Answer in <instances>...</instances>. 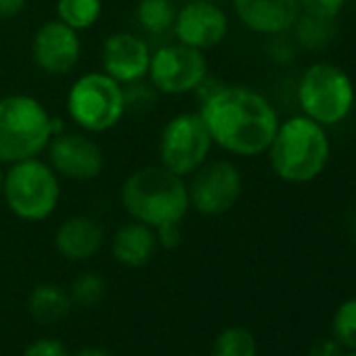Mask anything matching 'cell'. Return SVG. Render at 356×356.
<instances>
[{"instance_id": "6da1fadb", "label": "cell", "mask_w": 356, "mask_h": 356, "mask_svg": "<svg viewBox=\"0 0 356 356\" xmlns=\"http://www.w3.org/2000/svg\"><path fill=\"white\" fill-rule=\"evenodd\" d=\"M200 115L212 143L237 157H260L279 128L275 105L250 86H214L202 99Z\"/></svg>"}, {"instance_id": "7a4b0ae2", "label": "cell", "mask_w": 356, "mask_h": 356, "mask_svg": "<svg viewBox=\"0 0 356 356\" xmlns=\"http://www.w3.org/2000/svg\"><path fill=\"white\" fill-rule=\"evenodd\" d=\"M266 155L273 172L283 183L308 185L329 165L331 138L327 128L298 113L279 122Z\"/></svg>"}, {"instance_id": "3957f363", "label": "cell", "mask_w": 356, "mask_h": 356, "mask_svg": "<svg viewBox=\"0 0 356 356\" xmlns=\"http://www.w3.org/2000/svg\"><path fill=\"white\" fill-rule=\"evenodd\" d=\"M120 202L132 220L151 229L183 222L191 208L185 178L161 163L134 170L122 185Z\"/></svg>"}, {"instance_id": "277c9868", "label": "cell", "mask_w": 356, "mask_h": 356, "mask_svg": "<svg viewBox=\"0 0 356 356\" xmlns=\"http://www.w3.org/2000/svg\"><path fill=\"white\" fill-rule=\"evenodd\" d=\"M53 138V118L30 95L0 99V161L15 163L38 157Z\"/></svg>"}, {"instance_id": "5b68a950", "label": "cell", "mask_w": 356, "mask_h": 356, "mask_svg": "<svg viewBox=\"0 0 356 356\" xmlns=\"http://www.w3.org/2000/svg\"><path fill=\"white\" fill-rule=\"evenodd\" d=\"M296 99L306 118L323 128H333L350 118L356 103V88L346 70L331 61H316L302 72Z\"/></svg>"}, {"instance_id": "8992f818", "label": "cell", "mask_w": 356, "mask_h": 356, "mask_svg": "<svg viewBox=\"0 0 356 356\" xmlns=\"http://www.w3.org/2000/svg\"><path fill=\"white\" fill-rule=\"evenodd\" d=\"M3 197L7 208L19 220L42 222L59 206V176L38 157L9 163V170H5Z\"/></svg>"}, {"instance_id": "52a82bcc", "label": "cell", "mask_w": 356, "mask_h": 356, "mask_svg": "<svg viewBox=\"0 0 356 356\" xmlns=\"http://www.w3.org/2000/svg\"><path fill=\"white\" fill-rule=\"evenodd\" d=\"M67 113L88 134L107 132L126 113V90L105 72H88L72 84Z\"/></svg>"}, {"instance_id": "ba28073f", "label": "cell", "mask_w": 356, "mask_h": 356, "mask_svg": "<svg viewBox=\"0 0 356 356\" xmlns=\"http://www.w3.org/2000/svg\"><path fill=\"white\" fill-rule=\"evenodd\" d=\"M212 147V136L200 111L178 113L159 134V163L185 178L208 161Z\"/></svg>"}, {"instance_id": "9c48e42d", "label": "cell", "mask_w": 356, "mask_h": 356, "mask_svg": "<svg viewBox=\"0 0 356 356\" xmlns=\"http://www.w3.org/2000/svg\"><path fill=\"white\" fill-rule=\"evenodd\" d=\"M187 193L195 212L204 216H222L239 204L243 193V176L229 159L206 161L191 174Z\"/></svg>"}, {"instance_id": "30bf717a", "label": "cell", "mask_w": 356, "mask_h": 356, "mask_svg": "<svg viewBox=\"0 0 356 356\" xmlns=\"http://www.w3.org/2000/svg\"><path fill=\"white\" fill-rule=\"evenodd\" d=\"M149 80L157 92L187 95L202 86L208 78V59L204 51L187 44H168L151 53Z\"/></svg>"}, {"instance_id": "8fae6325", "label": "cell", "mask_w": 356, "mask_h": 356, "mask_svg": "<svg viewBox=\"0 0 356 356\" xmlns=\"http://www.w3.org/2000/svg\"><path fill=\"white\" fill-rule=\"evenodd\" d=\"M49 165L70 181H92L103 172L105 157L97 140L82 132H59L47 145Z\"/></svg>"}, {"instance_id": "7c38bea8", "label": "cell", "mask_w": 356, "mask_h": 356, "mask_svg": "<svg viewBox=\"0 0 356 356\" xmlns=\"http://www.w3.org/2000/svg\"><path fill=\"white\" fill-rule=\"evenodd\" d=\"M172 32L181 44L197 51H210L227 38L229 17L210 0H187L176 11Z\"/></svg>"}, {"instance_id": "4fadbf2b", "label": "cell", "mask_w": 356, "mask_h": 356, "mask_svg": "<svg viewBox=\"0 0 356 356\" xmlns=\"http://www.w3.org/2000/svg\"><path fill=\"white\" fill-rule=\"evenodd\" d=\"M80 53L82 42L78 32L59 19L47 22L34 32L32 57L34 63L49 76L70 74L78 65Z\"/></svg>"}, {"instance_id": "5bb4252c", "label": "cell", "mask_w": 356, "mask_h": 356, "mask_svg": "<svg viewBox=\"0 0 356 356\" xmlns=\"http://www.w3.org/2000/svg\"><path fill=\"white\" fill-rule=\"evenodd\" d=\"M103 72L120 84H136L149 74L151 51L147 42L130 32L111 34L101 49Z\"/></svg>"}, {"instance_id": "9a60e30c", "label": "cell", "mask_w": 356, "mask_h": 356, "mask_svg": "<svg viewBox=\"0 0 356 356\" xmlns=\"http://www.w3.org/2000/svg\"><path fill=\"white\" fill-rule=\"evenodd\" d=\"M233 9L241 26L260 36L287 34L302 13L298 0H233Z\"/></svg>"}, {"instance_id": "2e32d148", "label": "cell", "mask_w": 356, "mask_h": 356, "mask_svg": "<svg viewBox=\"0 0 356 356\" xmlns=\"http://www.w3.org/2000/svg\"><path fill=\"white\" fill-rule=\"evenodd\" d=\"M103 239L105 231L99 220L90 216H72L57 229L55 248L63 258L72 262H84L99 254Z\"/></svg>"}, {"instance_id": "e0dca14e", "label": "cell", "mask_w": 356, "mask_h": 356, "mask_svg": "<svg viewBox=\"0 0 356 356\" xmlns=\"http://www.w3.org/2000/svg\"><path fill=\"white\" fill-rule=\"evenodd\" d=\"M155 231L138 220L122 225L111 239V254L118 264L126 268L145 266L157 252Z\"/></svg>"}, {"instance_id": "ac0fdd59", "label": "cell", "mask_w": 356, "mask_h": 356, "mask_svg": "<svg viewBox=\"0 0 356 356\" xmlns=\"http://www.w3.org/2000/svg\"><path fill=\"white\" fill-rule=\"evenodd\" d=\"M28 308H30V314H32V318L36 323L55 325V323L63 321L70 314L72 298L63 287L44 283V285H38L30 293Z\"/></svg>"}, {"instance_id": "d6986e66", "label": "cell", "mask_w": 356, "mask_h": 356, "mask_svg": "<svg viewBox=\"0 0 356 356\" xmlns=\"http://www.w3.org/2000/svg\"><path fill=\"white\" fill-rule=\"evenodd\" d=\"M293 34H296V42L306 49V51H325L337 34L335 28V19H325V17H316V15H308V13H300L296 24H293Z\"/></svg>"}, {"instance_id": "ffe728a7", "label": "cell", "mask_w": 356, "mask_h": 356, "mask_svg": "<svg viewBox=\"0 0 356 356\" xmlns=\"http://www.w3.org/2000/svg\"><path fill=\"white\" fill-rule=\"evenodd\" d=\"M174 0H140L136 5V22L153 36H161L174 28L176 19Z\"/></svg>"}, {"instance_id": "44dd1931", "label": "cell", "mask_w": 356, "mask_h": 356, "mask_svg": "<svg viewBox=\"0 0 356 356\" xmlns=\"http://www.w3.org/2000/svg\"><path fill=\"white\" fill-rule=\"evenodd\" d=\"M101 13L103 0H59L57 3V19L76 32L92 28L101 19Z\"/></svg>"}, {"instance_id": "7402d4cb", "label": "cell", "mask_w": 356, "mask_h": 356, "mask_svg": "<svg viewBox=\"0 0 356 356\" xmlns=\"http://www.w3.org/2000/svg\"><path fill=\"white\" fill-rule=\"evenodd\" d=\"M210 356H258V346L248 329L229 327L214 339Z\"/></svg>"}, {"instance_id": "603a6c76", "label": "cell", "mask_w": 356, "mask_h": 356, "mask_svg": "<svg viewBox=\"0 0 356 356\" xmlns=\"http://www.w3.org/2000/svg\"><path fill=\"white\" fill-rule=\"evenodd\" d=\"M67 293L72 298V304L95 306L105 296V281L99 275H95V273H82V275H78L74 279V283H72Z\"/></svg>"}, {"instance_id": "cb8c5ba5", "label": "cell", "mask_w": 356, "mask_h": 356, "mask_svg": "<svg viewBox=\"0 0 356 356\" xmlns=\"http://www.w3.org/2000/svg\"><path fill=\"white\" fill-rule=\"evenodd\" d=\"M333 335L339 346L356 348V298L346 300L333 316Z\"/></svg>"}, {"instance_id": "d4e9b609", "label": "cell", "mask_w": 356, "mask_h": 356, "mask_svg": "<svg viewBox=\"0 0 356 356\" xmlns=\"http://www.w3.org/2000/svg\"><path fill=\"white\" fill-rule=\"evenodd\" d=\"M300 11L325 19H337L346 7V0H298Z\"/></svg>"}, {"instance_id": "484cf974", "label": "cell", "mask_w": 356, "mask_h": 356, "mask_svg": "<svg viewBox=\"0 0 356 356\" xmlns=\"http://www.w3.org/2000/svg\"><path fill=\"white\" fill-rule=\"evenodd\" d=\"M24 356H72V352L57 337H40L26 348Z\"/></svg>"}, {"instance_id": "4316f807", "label": "cell", "mask_w": 356, "mask_h": 356, "mask_svg": "<svg viewBox=\"0 0 356 356\" xmlns=\"http://www.w3.org/2000/svg\"><path fill=\"white\" fill-rule=\"evenodd\" d=\"M181 227H183V222H168V225H161V227L153 229L155 237H157V245L165 248V250H174L183 239Z\"/></svg>"}, {"instance_id": "83f0119b", "label": "cell", "mask_w": 356, "mask_h": 356, "mask_svg": "<svg viewBox=\"0 0 356 356\" xmlns=\"http://www.w3.org/2000/svg\"><path fill=\"white\" fill-rule=\"evenodd\" d=\"M308 356H341V348L335 339H316L310 346Z\"/></svg>"}, {"instance_id": "f1b7e54d", "label": "cell", "mask_w": 356, "mask_h": 356, "mask_svg": "<svg viewBox=\"0 0 356 356\" xmlns=\"http://www.w3.org/2000/svg\"><path fill=\"white\" fill-rule=\"evenodd\" d=\"M273 38H277L275 40V44L270 47V55L277 59V61H281V63H285V61H291L293 59V47L289 44V42H285L283 40V34L281 36H273Z\"/></svg>"}, {"instance_id": "f546056e", "label": "cell", "mask_w": 356, "mask_h": 356, "mask_svg": "<svg viewBox=\"0 0 356 356\" xmlns=\"http://www.w3.org/2000/svg\"><path fill=\"white\" fill-rule=\"evenodd\" d=\"M28 0H0V19H13L26 9Z\"/></svg>"}, {"instance_id": "4dcf8cb0", "label": "cell", "mask_w": 356, "mask_h": 356, "mask_svg": "<svg viewBox=\"0 0 356 356\" xmlns=\"http://www.w3.org/2000/svg\"><path fill=\"white\" fill-rule=\"evenodd\" d=\"M76 356H113L111 352H107V350H103V348H97V346H88V348H84V350H80Z\"/></svg>"}, {"instance_id": "1f68e13d", "label": "cell", "mask_w": 356, "mask_h": 356, "mask_svg": "<svg viewBox=\"0 0 356 356\" xmlns=\"http://www.w3.org/2000/svg\"><path fill=\"white\" fill-rule=\"evenodd\" d=\"M3 185H5V163L0 161V197H3Z\"/></svg>"}, {"instance_id": "d6a6232c", "label": "cell", "mask_w": 356, "mask_h": 356, "mask_svg": "<svg viewBox=\"0 0 356 356\" xmlns=\"http://www.w3.org/2000/svg\"><path fill=\"white\" fill-rule=\"evenodd\" d=\"M348 356H356V348H354V350H352V352H350Z\"/></svg>"}, {"instance_id": "836d02e7", "label": "cell", "mask_w": 356, "mask_h": 356, "mask_svg": "<svg viewBox=\"0 0 356 356\" xmlns=\"http://www.w3.org/2000/svg\"><path fill=\"white\" fill-rule=\"evenodd\" d=\"M354 233H356V218H354Z\"/></svg>"}]
</instances>
